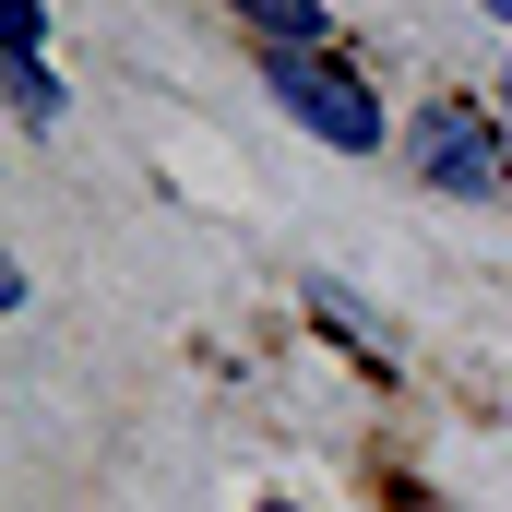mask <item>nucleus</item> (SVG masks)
Returning a JSON list of instances; mask_svg holds the SVG:
<instances>
[{
	"label": "nucleus",
	"mask_w": 512,
	"mask_h": 512,
	"mask_svg": "<svg viewBox=\"0 0 512 512\" xmlns=\"http://www.w3.org/2000/svg\"><path fill=\"white\" fill-rule=\"evenodd\" d=\"M274 512H286V501H274Z\"/></svg>",
	"instance_id": "6e6552de"
},
{
	"label": "nucleus",
	"mask_w": 512,
	"mask_h": 512,
	"mask_svg": "<svg viewBox=\"0 0 512 512\" xmlns=\"http://www.w3.org/2000/svg\"><path fill=\"white\" fill-rule=\"evenodd\" d=\"M12 120H24V131H48V120H60V84H48V60H12Z\"/></svg>",
	"instance_id": "20e7f679"
},
{
	"label": "nucleus",
	"mask_w": 512,
	"mask_h": 512,
	"mask_svg": "<svg viewBox=\"0 0 512 512\" xmlns=\"http://www.w3.org/2000/svg\"><path fill=\"white\" fill-rule=\"evenodd\" d=\"M501 120H512V72H501Z\"/></svg>",
	"instance_id": "423d86ee"
},
{
	"label": "nucleus",
	"mask_w": 512,
	"mask_h": 512,
	"mask_svg": "<svg viewBox=\"0 0 512 512\" xmlns=\"http://www.w3.org/2000/svg\"><path fill=\"white\" fill-rule=\"evenodd\" d=\"M48 48V0H12V60H36Z\"/></svg>",
	"instance_id": "39448f33"
},
{
	"label": "nucleus",
	"mask_w": 512,
	"mask_h": 512,
	"mask_svg": "<svg viewBox=\"0 0 512 512\" xmlns=\"http://www.w3.org/2000/svg\"><path fill=\"white\" fill-rule=\"evenodd\" d=\"M405 155H417V179H429V191H453V203L501 191V131L477 120V108H429V120L405 131Z\"/></svg>",
	"instance_id": "f03ea898"
},
{
	"label": "nucleus",
	"mask_w": 512,
	"mask_h": 512,
	"mask_svg": "<svg viewBox=\"0 0 512 512\" xmlns=\"http://www.w3.org/2000/svg\"><path fill=\"white\" fill-rule=\"evenodd\" d=\"M262 84H274V108H286V120L322 131L334 155H382V131H393L382 96H370L358 72H334L322 48H262Z\"/></svg>",
	"instance_id": "f257e3e1"
},
{
	"label": "nucleus",
	"mask_w": 512,
	"mask_h": 512,
	"mask_svg": "<svg viewBox=\"0 0 512 512\" xmlns=\"http://www.w3.org/2000/svg\"><path fill=\"white\" fill-rule=\"evenodd\" d=\"M489 12H501V24H512V0H489Z\"/></svg>",
	"instance_id": "0eeeda50"
},
{
	"label": "nucleus",
	"mask_w": 512,
	"mask_h": 512,
	"mask_svg": "<svg viewBox=\"0 0 512 512\" xmlns=\"http://www.w3.org/2000/svg\"><path fill=\"white\" fill-rule=\"evenodd\" d=\"M251 24L274 48H322V0H251Z\"/></svg>",
	"instance_id": "7ed1b4c3"
}]
</instances>
